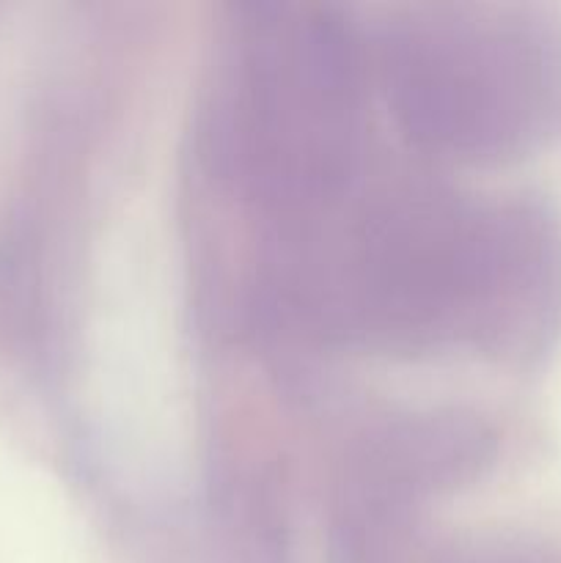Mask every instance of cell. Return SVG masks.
I'll list each match as a JSON object with an SVG mask.
<instances>
[{"mask_svg":"<svg viewBox=\"0 0 561 563\" xmlns=\"http://www.w3.org/2000/svg\"><path fill=\"white\" fill-rule=\"evenodd\" d=\"M366 64L328 5L242 11L215 108L220 174L278 229L333 207L363 170Z\"/></svg>","mask_w":561,"mask_h":563,"instance_id":"cell-2","label":"cell"},{"mask_svg":"<svg viewBox=\"0 0 561 563\" xmlns=\"http://www.w3.org/2000/svg\"><path fill=\"white\" fill-rule=\"evenodd\" d=\"M377 77L418 146L498 159L537 143L561 113V36L522 11L427 5L385 27Z\"/></svg>","mask_w":561,"mask_h":563,"instance_id":"cell-3","label":"cell"},{"mask_svg":"<svg viewBox=\"0 0 561 563\" xmlns=\"http://www.w3.org/2000/svg\"><path fill=\"white\" fill-rule=\"evenodd\" d=\"M286 297L328 333L399 350L501 346L561 306V240L522 203L363 174L278 229Z\"/></svg>","mask_w":561,"mask_h":563,"instance_id":"cell-1","label":"cell"}]
</instances>
